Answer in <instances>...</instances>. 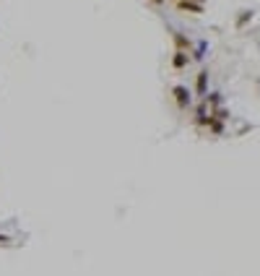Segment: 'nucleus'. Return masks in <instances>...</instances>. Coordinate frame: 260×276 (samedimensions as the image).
Returning <instances> with one entry per match:
<instances>
[{
    "instance_id": "nucleus-3",
    "label": "nucleus",
    "mask_w": 260,
    "mask_h": 276,
    "mask_svg": "<svg viewBox=\"0 0 260 276\" xmlns=\"http://www.w3.org/2000/svg\"><path fill=\"white\" fill-rule=\"evenodd\" d=\"M188 63H190V52L175 50V55H172V68H175V71H182V68H188Z\"/></svg>"
},
{
    "instance_id": "nucleus-6",
    "label": "nucleus",
    "mask_w": 260,
    "mask_h": 276,
    "mask_svg": "<svg viewBox=\"0 0 260 276\" xmlns=\"http://www.w3.org/2000/svg\"><path fill=\"white\" fill-rule=\"evenodd\" d=\"M172 39H175V50H185V52H190V47H193V42L182 34V32H175L172 34Z\"/></svg>"
},
{
    "instance_id": "nucleus-5",
    "label": "nucleus",
    "mask_w": 260,
    "mask_h": 276,
    "mask_svg": "<svg viewBox=\"0 0 260 276\" xmlns=\"http://www.w3.org/2000/svg\"><path fill=\"white\" fill-rule=\"evenodd\" d=\"M221 94H219V91H211V94H208V91H206V94H203V104L208 107V110H216V107H221Z\"/></svg>"
},
{
    "instance_id": "nucleus-13",
    "label": "nucleus",
    "mask_w": 260,
    "mask_h": 276,
    "mask_svg": "<svg viewBox=\"0 0 260 276\" xmlns=\"http://www.w3.org/2000/svg\"><path fill=\"white\" fill-rule=\"evenodd\" d=\"M201 3H203V0H201Z\"/></svg>"
},
{
    "instance_id": "nucleus-9",
    "label": "nucleus",
    "mask_w": 260,
    "mask_h": 276,
    "mask_svg": "<svg viewBox=\"0 0 260 276\" xmlns=\"http://www.w3.org/2000/svg\"><path fill=\"white\" fill-rule=\"evenodd\" d=\"M250 21H252V11H239V16H237L234 26H237V29H242V26H247Z\"/></svg>"
},
{
    "instance_id": "nucleus-4",
    "label": "nucleus",
    "mask_w": 260,
    "mask_h": 276,
    "mask_svg": "<svg viewBox=\"0 0 260 276\" xmlns=\"http://www.w3.org/2000/svg\"><path fill=\"white\" fill-rule=\"evenodd\" d=\"M208 120H211V110H208V107L206 104H201V107H198V112H195V125L198 128H208Z\"/></svg>"
},
{
    "instance_id": "nucleus-2",
    "label": "nucleus",
    "mask_w": 260,
    "mask_h": 276,
    "mask_svg": "<svg viewBox=\"0 0 260 276\" xmlns=\"http://www.w3.org/2000/svg\"><path fill=\"white\" fill-rule=\"evenodd\" d=\"M177 11H185V13H203V3H201V0H177Z\"/></svg>"
},
{
    "instance_id": "nucleus-11",
    "label": "nucleus",
    "mask_w": 260,
    "mask_h": 276,
    "mask_svg": "<svg viewBox=\"0 0 260 276\" xmlns=\"http://www.w3.org/2000/svg\"><path fill=\"white\" fill-rule=\"evenodd\" d=\"M11 242H13V240H11L8 235H0V245H11Z\"/></svg>"
},
{
    "instance_id": "nucleus-10",
    "label": "nucleus",
    "mask_w": 260,
    "mask_h": 276,
    "mask_svg": "<svg viewBox=\"0 0 260 276\" xmlns=\"http://www.w3.org/2000/svg\"><path fill=\"white\" fill-rule=\"evenodd\" d=\"M206 50H208V42H206V39L198 42V47H195V52H193L195 60H203V57H206Z\"/></svg>"
},
{
    "instance_id": "nucleus-7",
    "label": "nucleus",
    "mask_w": 260,
    "mask_h": 276,
    "mask_svg": "<svg viewBox=\"0 0 260 276\" xmlns=\"http://www.w3.org/2000/svg\"><path fill=\"white\" fill-rule=\"evenodd\" d=\"M206 89H208V71H201V73H198V79H195V91L203 97Z\"/></svg>"
},
{
    "instance_id": "nucleus-12",
    "label": "nucleus",
    "mask_w": 260,
    "mask_h": 276,
    "mask_svg": "<svg viewBox=\"0 0 260 276\" xmlns=\"http://www.w3.org/2000/svg\"><path fill=\"white\" fill-rule=\"evenodd\" d=\"M151 3H154V6H161V3H166V0H151Z\"/></svg>"
},
{
    "instance_id": "nucleus-8",
    "label": "nucleus",
    "mask_w": 260,
    "mask_h": 276,
    "mask_svg": "<svg viewBox=\"0 0 260 276\" xmlns=\"http://www.w3.org/2000/svg\"><path fill=\"white\" fill-rule=\"evenodd\" d=\"M208 130H211L213 135H221V133H224V120H219V117H213V115H211V120H208Z\"/></svg>"
},
{
    "instance_id": "nucleus-1",
    "label": "nucleus",
    "mask_w": 260,
    "mask_h": 276,
    "mask_svg": "<svg viewBox=\"0 0 260 276\" xmlns=\"http://www.w3.org/2000/svg\"><path fill=\"white\" fill-rule=\"evenodd\" d=\"M172 97H175V104L180 107V110H188V107L193 104V91L188 86H182V84H177L172 89Z\"/></svg>"
},
{
    "instance_id": "nucleus-14",
    "label": "nucleus",
    "mask_w": 260,
    "mask_h": 276,
    "mask_svg": "<svg viewBox=\"0 0 260 276\" xmlns=\"http://www.w3.org/2000/svg\"><path fill=\"white\" fill-rule=\"evenodd\" d=\"M175 3H177V0H175Z\"/></svg>"
}]
</instances>
